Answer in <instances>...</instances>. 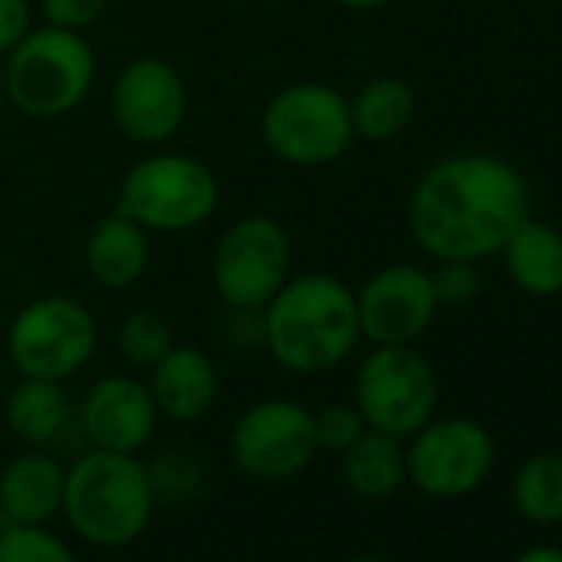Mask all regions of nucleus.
<instances>
[{
    "mask_svg": "<svg viewBox=\"0 0 562 562\" xmlns=\"http://www.w3.org/2000/svg\"><path fill=\"white\" fill-rule=\"evenodd\" d=\"M361 338L371 345H414L437 318L430 271L411 261L378 268L355 292Z\"/></svg>",
    "mask_w": 562,
    "mask_h": 562,
    "instance_id": "nucleus-13",
    "label": "nucleus"
},
{
    "mask_svg": "<svg viewBox=\"0 0 562 562\" xmlns=\"http://www.w3.org/2000/svg\"><path fill=\"white\" fill-rule=\"evenodd\" d=\"M8 106V83H4V60H0V113Z\"/></svg>",
    "mask_w": 562,
    "mask_h": 562,
    "instance_id": "nucleus-33",
    "label": "nucleus"
},
{
    "mask_svg": "<svg viewBox=\"0 0 562 562\" xmlns=\"http://www.w3.org/2000/svg\"><path fill=\"white\" fill-rule=\"evenodd\" d=\"M341 476L358 499L381 503L391 499L407 480V447L401 437L364 430L341 453Z\"/></svg>",
    "mask_w": 562,
    "mask_h": 562,
    "instance_id": "nucleus-19",
    "label": "nucleus"
},
{
    "mask_svg": "<svg viewBox=\"0 0 562 562\" xmlns=\"http://www.w3.org/2000/svg\"><path fill=\"white\" fill-rule=\"evenodd\" d=\"M34 31L31 0H0V60L11 57Z\"/></svg>",
    "mask_w": 562,
    "mask_h": 562,
    "instance_id": "nucleus-29",
    "label": "nucleus"
},
{
    "mask_svg": "<svg viewBox=\"0 0 562 562\" xmlns=\"http://www.w3.org/2000/svg\"><path fill=\"white\" fill-rule=\"evenodd\" d=\"M0 562H80V555L50 526L8 522L0 532Z\"/></svg>",
    "mask_w": 562,
    "mask_h": 562,
    "instance_id": "nucleus-25",
    "label": "nucleus"
},
{
    "mask_svg": "<svg viewBox=\"0 0 562 562\" xmlns=\"http://www.w3.org/2000/svg\"><path fill=\"white\" fill-rule=\"evenodd\" d=\"M258 133L265 149L285 166L322 169L355 146L351 100L318 80L281 87L261 110Z\"/></svg>",
    "mask_w": 562,
    "mask_h": 562,
    "instance_id": "nucleus-5",
    "label": "nucleus"
},
{
    "mask_svg": "<svg viewBox=\"0 0 562 562\" xmlns=\"http://www.w3.org/2000/svg\"><path fill=\"white\" fill-rule=\"evenodd\" d=\"M532 199L522 172L496 153H453L437 159L411 189L407 228L434 261H483L529 218Z\"/></svg>",
    "mask_w": 562,
    "mask_h": 562,
    "instance_id": "nucleus-1",
    "label": "nucleus"
},
{
    "mask_svg": "<svg viewBox=\"0 0 562 562\" xmlns=\"http://www.w3.org/2000/svg\"><path fill=\"white\" fill-rule=\"evenodd\" d=\"M509 281L532 299L562 295V232L549 222L526 218L503 245Z\"/></svg>",
    "mask_w": 562,
    "mask_h": 562,
    "instance_id": "nucleus-18",
    "label": "nucleus"
},
{
    "mask_svg": "<svg viewBox=\"0 0 562 562\" xmlns=\"http://www.w3.org/2000/svg\"><path fill=\"white\" fill-rule=\"evenodd\" d=\"M417 113V97L401 77H374L351 97L355 136L364 143L397 139Z\"/></svg>",
    "mask_w": 562,
    "mask_h": 562,
    "instance_id": "nucleus-21",
    "label": "nucleus"
},
{
    "mask_svg": "<svg viewBox=\"0 0 562 562\" xmlns=\"http://www.w3.org/2000/svg\"><path fill=\"white\" fill-rule=\"evenodd\" d=\"M232 463L261 483L305 473L318 457L312 411L289 397H265L238 414L228 434Z\"/></svg>",
    "mask_w": 562,
    "mask_h": 562,
    "instance_id": "nucleus-10",
    "label": "nucleus"
},
{
    "mask_svg": "<svg viewBox=\"0 0 562 562\" xmlns=\"http://www.w3.org/2000/svg\"><path fill=\"white\" fill-rule=\"evenodd\" d=\"M261 315L268 355L299 378L341 368L361 341L358 299L335 274L289 278Z\"/></svg>",
    "mask_w": 562,
    "mask_h": 562,
    "instance_id": "nucleus-2",
    "label": "nucleus"
},
{
    "mask_svg": "<svg viewBox=\"0 0 562 562\" xmlns=\"http://www.w3.org/2000/svg\"><path fill=\"white\" fill-rule=\"evenodd\" d=\"M176 345V335L169 322L156 312H130L116 331V348L126 358V364L149 371L169 348Z\"/></svg>",
    "mask_w": 562,
    "mask_h": 562,
    "instance_id": "nucleus-23",
    "label": "nucleus"
},
{
    "mask_svg": "<svg viewBox=\"0 0 562 562\" xmlns=\"http://www.w3.org/2000/svg\"><path fill=\"white\" fill-rule=\"evenodd\" d=\"M41 11L50 27L83 34L103 18L106 0H41Z\"/></svg>",
    "mask_w": 562,
    "mask_h": 562,
    "instance_id": "nucleus-28",
    "label": "nucleus"
},
{
    "mask_svg": "<svg viewBox=\"0 0 562 562\" xmlns=\"http://www.w3.org/2000/svg\"><path fill=\"white\" fill-rule=\"evenodd\" d=\"M100 348L93 312L70 295H41L8 325V358L21 378L67 384Z\"/></svg>",
    "mask_w": 562,
    "mask_h": 562,
    "instance_id": "nucleus-7",
    "label": "nucleus"
},
{
    "mask_svg": "<svg viewBox=\"0 0 562 562\" xmlns=\"http://www.w3.org/2000/svg\"><path fill=\"white\" fill-rule=\"evenodd\" d=\"M348 562H387V559H381V555H355Z\"/></svg>",
    "mask_w": 562,
    "mask_h": 562,
    "instance_id": "nucleus-34",
    "label": "nucleus"
},
{
    "mask_svg": "<svg viewBox=\"0 0 562 562\" xmlns=\"http://www.w3.org/2000/svg\"><path fill=\"white\" fill-rule=\"evenodd\" d=\"M516 562H562V549H552V546H536V549H526Z\"/></svg>",
    "mask_w": 562,
    "mask_h": 562,
    "instance_id": "nucleus-32",
    "label": "nucleus"
},
{
    "mask_svg": "<svg viewBox=\"0 0 562 562\" xmlns=\"http://www.w3.org/2000/svg\"><path fill=\"white\" fill-rule=\"evenodd\" d=\"M440 384L434 364L414 345H374L355 374V407L371 430L414 437L437 417Z\"/></svg>",
    "mask_w": 562,
    "mask_h": 562,
    "instance_id": "nucleus-8",
    "label": "nucleus"
},
{
    "mask_svg": "<svg viewBox=\"0 0 562 562\" xmlns=\"http://www.w3.org/2000/svg\"><path fill=\"white\" fill-rule=\"evenodd\" d=\"M77 427L93 450L139 453L156 437L159 407L146 381L133 374H106L83 394Z\"/></svg>",
    "mask_w": 562,
    "mask_h": 562,
    "instance_id": "nucleus-14",
    "label": "nucleus"
},
{
    "mask_svg": "<svg viewBox=\"0 0 562 562\" xmlns=\"http://www.w3.org/2000/svg\"><path fill=\"white\" fill-rule=\"evenodd\" d=\"M218 202V179L202 159L186 153H153L123 176L116 212L146 232L179 235L202 228Z\"/></svg>",
    "mask_w": 562,
    "mask_h": 562,
    "instance_id": "nucleus-6",
    "label": "nucleus"
},
{
    "mask_svg": "<svg viewBox=\"0 0 562 562\" xmlns=\"http://www.w3.org/2000/svg\"><path fill=\"white\" fill-rule=\"evenodd\" d=\"M312 424H315L318 450H328V453H345L368 430L361 411L355 404H341V401L312 411Z\"/></svg>",
    "mask_w": 562,
    "mask_h": 562,
    "instance_id": "nucleus-27",
    "label": "nucleus"
},
{
    "mask_svg": "<svg viewBox=\"0 0 562 562\" xmlns=\"http://www.w3.org/2000/svg\"><path fill=\"white\" fill-rule=\"evenodd\" d=\"M8 106L31 120H60L83 106L97 83V54L83 34L34 27L27 41L4 57Z\"/></svg>",
    "mask_w": 562,
    "mask_h": 562,
    "instance_id": "nucleus-4",
    "label": "nucleus"
},
{
    "mask_svg": "<svg viewBox=\"0 0 562 562\" xmlns=\"http://www.w3.org/2000/svg\"><path fill=\"white\" fill-rule=\"evenodd\" d=\"M4 420L11 434L27 447H54L74 420L70 397L57 381L21 378L4 404Z\"/></svg>",
    "mask_w": 562,
    "mask_h": 562,
    "instance_id": "nucleus-20",
    "label": "nucleus"
},
{
    "mask_svg": "<svg viewBox=\"0 0 562 562\" xmlns=\"http://www.w3.org/2000/svg\"><path fill=\"white\" fill-rule=\"evenodd\" d=\"M407 440V480L430 499L470 496L496 460L490 430L473 417H430Z\"/></svg>",
    "mask_w": 562,
    "mask_h": 562,
    "instance_id": "nucleus-11",
    "label": "nucleus"
},
{
    "mask_svg": "<svg viewBox=\"0 0 562 562\" xmlns=\"http://www.w3.org/2000/svg\"><path fill=\"white\" fill-rule=\"evenodd\" d=\"M331 4L355 11V14H374V11H384L387 4H394V0H331Z\"/></svg>",
    "mask_w": 562,
    "mask_h": 562,
    "instance_id": "nucleus-31",
    "label": "nucleus"
},
{
    "mask_svg": "<svg viewBox=\"0 0 562 562\" xmlns=\"http://www.w3.org/2000/svg\"><path fill=\"white\" fill-rule=\"evenodd\" d=\"M113 123L136 146H166L189 116L182 74L162 57H136L113 80Z\"/></svg>",
    "mask_w": 562,
    "mask_h": 562,
    "instance_id": "nucleus-12",
    "label": "nucleus"
},
{
    "mask_svg": "<svg viewBox=\"0 0 562 562\" xmlns=\"http://www.w3.org/2000/svg\"><path fill=\"white\" fill-rule=\"evenodd\" d=\"M83 261L100 289L123 292L149 268V232L123 212H110L90 228Z\"/></svg>",
    "mask_w": 562,
    "mask_h": 562,
    "instance_id": "nucleus-17",
    "label": "nucleus"
},
{
    "mask_svg": "<svg viewBox=\"0 0 562 562\" xmlns=\"http://www.w3.org/2000/svg\"><path fill=\"white\" fill-rule=\"evenodd\" d=\"M156 503L159 499L139 453L90 447L67 467L60 516L83 542L123 549L149 529Z\"/></svg>",
    "mask_w": 562,
    "mask_h": 562,
    "instance_id": "nucleus-3",
    "label": "nucleus"
},
{
    "mask_svg": "<svg viewBox=\"0 0 562 562\" xmlns=\"http://www.w3.org/2000/svg\"><path fill=\"white\" fill-rule=\"evenodd\" d=\"M289 228L271 215L251 212L232 222L212 251V285L225 308L265 312L292 278Z\"/></svg>",
    "mask_w": 562,
    "mask_h": 562,
    "instance_id": "nucleus-9",
    "label": "nucleus"
},
{
    "mask_svg": "<svg viewBox=\"0 0 562 562\" xmlns=\"http://www.w3.org/2000/svg\"><path fill=\"white\" fill-rule=\"evenodd\" d=\"M430 285H434V299L440 308H467L483 292V274H480L476 261L443 258L430 271Z\"/></svg>",
    "mask_w": 562,
    "mask_h": 562,
    "instance_id": "nucleus-26",
    "label": "nucleus"
},
{
    "mask_svg": "<svg viewBox=\"0 0 562 562\" xmlns=\"http://www.w3.org/2000/svg\"><path fill=\"white\" fill-rule=\"evenodd\" d=\"M8 529V516H4V506H0V532Z\"/></svg>",
    "mask_w": 562,
    "mask_h": 562,
    "instance_id": "nucleus-35",
    "label": "nucleus"
},
{
    "mask_svg": "<svg viewBox=\"0 0 562 562\" xmlns=\"http://www.w3.org/2000/svg\"><path fill=\"white\" fill-rule=\"evenodd\" d=\"M222 335L228 338V345L245 348V351L265 348V315L248 312V308H225Z\"/></svg>",
    "mask_w": 562,
    "mask_h": 562,
    "instance_id": "nucleus-30",
    "label": "nucleus"
},
{
    "mask_svg": "<svg viewBox=\"0 0 562 562\" xmlns=\"http://www.w3.org/2000/svg\"><path fill=\"white\" fill-rule=\"evenodd\" d=\"M146 470H149L153 493L162 503L195 499L205 486V467L192 453H182V450H166V453L153 457L146 463Z\"/></svg>",
    "mask_w": 562,
    "mask_h": 562,
    "instance_id": "nucleus-24",
    "label": "nucleus"
},
{
    "mask_svg": "<svg viewBox=\"0 0 562 562\" xmlns=\"http://www.w3.org/2000/svg\"><path fill=\"white\" fill-rule=\"evenodd\" d=\"M516 509L536 526L562 522V457L536 453L529 457L513 480Z\"/></svg>",
    "mask_w": 562,
    "mask_h": 562,
    "instance_id": "nucleus-22",
    "label": "nucleus"
},
{
    "mask_svg": "<svg viewBox=\"0 0 562 562\" xmlns=\"http://www.w3.org/2000/svg\"><path fill=\"white\" fill-rule=\"evenodd\" d=\"M67 467L47 447H27L0 470V506L14 526H50L64 513Z\"/></svg>",
    "mask_w": 562,
    "mask_h": 562,
    "instance_id": "nucleus-16",
    "label": "nucleus"
},
{
    "mask_svg": "<svg viewBox=\"0 0 562 562\" xmlns=\"http://www.w3.org/2000/svg\"><path fill=\"white\" fill-rule=\"evenodd\" d=\"M149 394L159 407V417L176 424L202 420L218 401V368L215 361L192 345H172L149 368Z\"/></svg>",
    "mask_w": 562,
    "mask_h": 562,
    "instance_id": "nucleus-15",
    "label": "nucleus"
}]
</instances>
